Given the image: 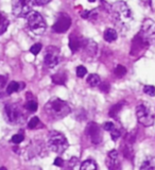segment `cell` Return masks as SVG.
Segmentation results:
<instances>
[{"mask_svg": "<svg viewBox=\"0 0 155 170\" xmlns=\"http://www.w3.org/2000/svg\"><path fill=\"white\" fill-rule=\"evenodd\" d=\"M48 145H49V148L53 152L63 153L68 148V141L62 133L57 132V131H52L49 134Z\"/></svg>", "mask_w": 155, "mask_h": 170, "instance_id": "obj_3", "label": "cell"}, {"mask_svg": "<svg viewBox=\"0 0 155 170\" xmlns=\"http://www.w3.org/2000/svg\"><path fill=\"white\" fill-rule=\"evenodd\" d=\"M108 158H113V160H117L118 158V152L116 151V150H112V151L108 153Z\"/></svg>", "mask_w": 155, "mask_h": 170, "instance_id": "obj_34", "label": "cell"}, {"mask_svg": "<svg viewBox=\"0 0 155 170\" xmlns=\"http://www.w3.org/2000/svg\"><path fill=\"white\" fill-rule=\"evenodd\" d=\"M19 88H20V86H19V83L18 82H15V81H13V82H11L10 84L8 85L6 92H8V94H13V92H18Z\"/></svg>", "mask_w": 155, "mask_h": 170, "instance_id": "obj_22", "label": "cell"}, {"mask_svg": "<svg viewBox=\"0 0 155 170\" xmlns=\"http://www.w3.org/2000/svg\"><path fill=\"white\" fill-rule=\"evenodd\" d=\"M9 25H10V23H9L8 18H6L5 16H3V15L0 13V35L3 34L4 32L6 31Z\"/></svg>", "mask_w": 155, "mask_h": 170, "instance_id": "obj_19", "label": "cell"}, {"mask_svg": "<svg viewBox=\"0 0 155 170\" xmlns=\"http://www.w3.org/2000/svg\"><path fill=\"white\" fill-rule=\"evenodd\" d=\"M118 37V34L117 32H116V30L114 29H106L104 32V40H106V42L108 43H112V42H115L116 40H117Z\"/></svg>", "mask_w": 155, "mask_h": 170, "instance_id": "obj_15", "label": "cell"}, {"mask_svg": "<svg viewBox=\"0 0 155 170\" xmlns=\"http://www.w3.org/2000/svg\"><path fill=\"white\" fill-rule=\"evenodd\" d=\"M101 90H102V92H108L109 90V84L108 83H103L102 85H101Z\"/></svg>", "mask_w": 155, "mask_h": 170, "instance_id": "obj_36", "label": "cell"}, {"mask_svg": "<svg viewBox=\"0 0 155 170\" xmlns=\"http://www.w3.org/2000/svg\"><path fill=\"white\" fill-rule=\"evenodd\" d=\"M63 160H62L61 158H55V161H54V165L55 166H62L63 165Z\"/></svg>", "mask_w": 155, "mask_h": 170, "instance_id": "obj_37", "label": "cell"}, {"mask_svg": "<svg viewBox=\"0 0 155 170\" xmlns=\"http://www.w3.org/2000/svg\"><path fill=\"white\" fill-rule=\"evenodd\" d=\"M115 74L117 77H120V78H121V77H123L124 75L126 74V68L122 65H118L117 67L115 68Z\"/></svg>", "mask_w": 155, "mask_h": 170, "instance_id": "obj_23", "label": "cell"}, {"mask_svg": "<svg viewBox=\"0 0 155 170\" xmlns=\"http://www.w3.org/2000/svg\"><path fill=\"white\" fill-rule=\"evenodd\" d=\"M107 166L111 170H120V165L119 163L117 162V160H113V158H107Z\"/></svg>", "mask_w": 155, "mask_h": 170, "instance_id": "obj_21", "label": "cell"}, {"mask_svg": "<svg viewBox=\"0 0 155 170\" xmlns=\"http://www.w3.org/2000/svg\"><path fill=\"white\" fill-rule=\"evenodd\" d=\"M40 50H42V45H40V44H35V45H33V46L31 47V49H30L31 53H32V54H34V55L38 54V53L40 52Z\"/></svg>", "mask_w": 155, "mask_h": 170, "instance_id": "obj_27", "label": "cell"}, {"mask_svg": "<svg viewBox=\"0 0 155 170\" xmlns=\"http://www.w3.org/2000/svg\"><path fill=\"white\" fill-rule=\"evenodd\" d=\"M138 35L146 43L149 45L151 44L153 40H155V21L152 19H145Z\"/></svg>", "mask_w": 155, "mask_h": 170, "instance_id": "obj_6", "label": "cell"}, {"mask_svg": "<svg viewBox=\"0 0 155 170\" xmlns=\"http://www.w3.org/2000/svg\"><path fill=\"white\" fill-rule=\"evenodd\" d=\"M70 26H71V18L67 14L62 13L53 26V31L57 33H65Z\"/></svg>", "mask_w": 155, "mask_h": 170, "instance_id": "obj_9", "label": "cell"}, {"mask_svg": "<svg viewBox=\"0 0 155 170\" xmlns=\"http://www.w3.org/2000/svg\"><path fill=\"white\" fill-rule=\"evenodd\" d=\"M28 27L36 35H40L45 32L47 26L44 17L38 12H31L27 16Z\"/></svg>", "mask_w": 155, "mask_h": 170, "instance_id": "obj_4", "label": "cell"}, {"mask_svg": "<svg viewBox=\"0 0 155 170\" xmlns=\"http://www.w3.org/2000/svg\"><path fill=\"white\" fill-rule=\"evenodd\" d=\"M51 0H34V3L37 5H45V4L49 3Z\"/></svg>", "mask_w": 155, "mask_h": 170, "instance_id": "obj_35", "label": "cell"}, {"mask_svg": "<svg viewBox=\"0 0 155 170\" xmlns=\"http://www.w3.org/2000/svg\"><path fill=\"white\" fill-rule=\"evenodd\" d=\"M88 1H89V2H95L96 0H88Z\"/></svg>", "mask_w": 155, "mask_h": 170, "instance_id": "obj_41", "label": "cell"}, {"mask_svg": "<svg viewBox=\"0 0 155 170\" xmlns=\"http://www.w3.org/2000/svg\"><path fill=\"white\" fill-rule=\"evenodd\" d=\"M86 134L90 137L91 141L94 144H99L101 141V133H100V128L97 123L90 122L86 128Z\"/></svg>", "mask_w": 155, "mask_h": 170, "instance_id": "obj_11", "label": "cell"}, {"mask_svg": "<svg viewBox=\"0 0 155 170\" xmlns=\"http://www.w3.org/2000/svg\"><path fill=\"white\" fill-rule=\"evenodd\" d=\"M103 128H104V130L106 131H113L114 129H115V127H114V123L113 122H105L104 126H103Z\"/></svg>", "mask_w": 155, "mask_h": 170, "instance_id": "obj_33", "label": "cell"}, {"mask_svg": "<svg viewBox=\"0 0 155 170\" xmlns=\"http://www.w3.org/2000/svg\"><path fill=\"white\" fill-rule=\"evenodd\" d=\"M84 40H80L78 36L72 34L69 38V48L71 49L72 52H77L80 48H82V44H83Z\"/></svg>", "mask_w": 155, "mask_h": 170, "instance_id": "obj_14", "label": "cell"}, {"mask_svg": "<svg viewBox=\"0 0 155 170\" xmlns=\"http://www.w3.org/2000/svg\"><path fill=\"white\" fill-rule=\"evenodd\" d=\"M100 82H101L100 77H99L98 75L92 74V75H89V76H88L87 83L90 86H92V87H95V86H98L99 84H100Z\"/></svg>", "mask_w": 155, "mask_h": 170, "instance_id": "obj_18", "label": "cell"}, {"mask_svg": "<svg viewBox=\"0 0 155 170\" xmlns=\"http://www.w3.org/2000/svg\"><path fill=\"white\" fill-rule=\"evenodd\" d=\"M132 149H131L130 146H124L123 147V154L126 155V158H131L132 156Z\"/></svg>", "mask_w": 155, "mask_h": 170, "instance_id": "obj_31", "label": "cell"}, {"mask_svg": "<svg viewBox=\"0 0 155 170\" xmlns=\"http://www.w3.org/2000/svg\"><path fill=\"white\" fill-rule=\"evenodd\" d=\"M120 109H121V104H117V105H115V106L112 107L111 112H109V115H111L112 117H115V116L117 115V113L120 111Z\"/></svg>", "mask_w": 155, "mask_h": 170, "instance_id": "obj_29", "label": "cell"}, {"mask_svg": "<svg viewBox=\"0 0 155 170\" xmlns=\"http://www.w3.org/2000/svg\"><path fill=\"white\" fill-rule=\"evenodd\" d=\"M140 170H155V158H149L141 164Z\"/></svg>", "mask_w": 155, "mask_h": 170, "instance_id": "obj_17", "label": "cell"}, {"mask_svg": "<svg viewBox=\"0 0 155 170\" xmlns=\"http://www.w3.org/2000/svg\"><path fill=\"white\" fill-rule=\"evenodd\" d=\"M60 62V51L57 47L49 46L46 49L44 57V63L47 67L53 68L59 64Z\"/></svg>", "mask_w": 155, "mask_h": 170, "instance_id": "obj_8", "label": "cell"}, {"mask_svg": "<svg viewBox=\"0 0 155 170\" xmlns=\"http://www.w3.org/2000/svg\"><path fill=\"white\" fill-rule=\"evenodd\" d=\"M23 135H21V134H15V135H13V137H12V141L14 144H20L21 141H23Z\"/></svg>", "mask_w": 155, "mask_h": 170, "instance_id": "obj_30", "label": "cell"}, {"mask_svg": "<svg viewBox=\"0 0 155 170\" xmlns=\"http://www.w3.org/2000/svg\"><path fill=\"white\" fill-rule=\"evenodd\" d=\"M136 116L138 121L145 127H151L154 123V116L152 115L149 107L146 105H139L136 109Z\"/></svg>", "mask_w": 155, "mask_h": 170, "instance_id": "obj_7", "label": "cell"}, {"mask_svg": "<svg viewBox=\"0 0 155 170\" xmlns=\"http://www.w3.org/2000/svg\"><path fill=\"white\" fill-rule=\"evenodd\" d=\"M87 74V69L84 66H78L77 67V76L79 78H83L85 75Z\"/></svg>", "mask_w": 155, "mask_h": 170, "instance_id": "obj_26", "label": "cell"}, {"mask_svg": "<svg viewBox=\"0 0 155 170\" xmlns=\"http://www.w3.org/2000/svg\"><path fill=\"white\" fill-rule=\"evenodd\" d=\"M52 81L55 84H65L66 82V76L65 74H62V72H57L54 76H52Z\"/></svg>", "mask_w": 155, "mask_h": 170, "instance_id": "obj_20", "label": "cell"}, {"mask_svg": "<svg viewBox=\"0 0 155 170\" xmlns=\"http://www.w3.org/2000/svg\"><path fill=\"white\" fill-rule=\"evenodd\" d=\"M82 48L90 57H94L97 52V44L90 40H84L83 44H82Z\"/></svg>", "mask_w": 155, "mask_h": 170, "instance_id": "obj_13", "label": "cell"}, {"mask_svg": "<svg viewBox=\"0 0 155 170\" xmlns=\"http://www.w3.org/2000/svg\"><path fill=\"white\" fill-rule=\"evenodd\" d=\"M45 109H46L47 114L55 119L64 118L70 113V106L68 105V103L57 98L51 99L46 104Z\"/></svg>", "mask_w": 155, "mask_h": 170, "instance_id": "obj_2", "label": "cell"}, {"mask_svg": "<svg viewBox=\"0 0 155 170\" xmlns=\"http://www.w3.org/2000/svg\"><path fill=\"white\" fill-rule=\"evenodd\" d=\"M0 170H6V168H5V167H1V168H0Z\"/></svg>", "mask_w": 155, "mask_h": 170, "instance_id": "obj_40", "label": "cell"}, {"mask_svg": "<svg viewBox=\"0 0 155 170\" xmlns=\"http://www.w3.org/2000/svg\"><path fill=\"white\" fill-rule=\"evenodd\" d=\"M38 123H40V119H38V117H33L29 122H28V127H29L30 129H34L37 127Z\"/></svg>", "mask_w": 155, "mask_h": 170, "instance_id": "obj_28", "label": "cell"}, {"mask_svg": "<svg viewBox=\"0 0 155 170\" xmlns=\"http://www.w3.org/2000/svg\"><path fill=\"white\" fill-rule=\"evenodd\" d=\"M80 170H98V166H97V163L95 161L87 160L82 163Z\"/></svg>", "mask_w": 155, "mask_h": 170, "instance_id": "obj_16", "label": "cell"}, {"mask_svg": "<svg viewBox=\"0 0 155 170\" xmlns=\"http://www.w3.org/2000/svg\"><path fill=\"white\" fill-rule=\"evenodd\" d=\"M34 0H12V11L16 17L28 16L32 12Z\"/></svg>", "mask_w": 155, "mask_h": 170, "instance_id": "obj_5", "label": "cell"}, {"mask_svg": "<svg viewBox=\"0 0 155 170\" xmlns=\"http://www.w3.org/2000/svg\"><path fill=\"white\" fill-rule=\"evenodd\" d=\"M143 92L149 96H155V87L152 85H146L143 87Z\"/></svg>", "mask_w": 155, "mask_h": 170, "instance_id": "obj_25", "label": "cell"}, {"mask_svg": "<svg viewBox=\"0 0 155 170\" xmlns=\"http://www.w3.org/2000/svg\"><path fill=\"white\" fill-rule=\"evenodd\" d=\"M112 15H113V18L115 20L116 25L120 30H126L130 28L133 16L130 8L126 2H115L112 6Z\"/></svg>", "mask_w": 155, "mask_h": 170, "instance_id": "obj_1", "label": "cell"}, {"mask_svg": "<svg viewBox=\"0 0 155 170\" xmlns=\"http://www.w3.org/2000/svg\"><path fill=\"white\" fill-rule=\"evenodd\" d=\"M82 17H83V18H89V17H90V12H89V11H84V12L82 13Z\"/></svg>", "mask_w": 155, "mask_h": 170, "instance_id": "obj_39", "label": "cell"}, {"mask_svg": "<svg viewBox=\"0 0 155 170\" xmlns=\"http://www.w3.org/2000/svg\"><path fill=\"white\" fill-rule=\"evenodd\" d=\"M149 46L148 43H146L143 38L140 37L139 35H137L136 37L134 38L133 40V45H132V54L133 55H137L140 51L145 50L147 47Z\"/></svg>", "mask_w": 155, "mask_h": 170, "instance_id": "obj_12", "label": "cell"}, {"mask_svg": "<svg viewBox=\"0 0 155 170\" xmlns=\"http://www.w3.org/2000/svg\"><path fill=\"white\" fill-rule=\"evenodd\" d=\"M4 85H5V78L0 76V89H2Z\"/></svg>", "mask_w": 155, "mask_h": 170, "instance_id": "obj_38", "label": "cell"}, {"mask_svg": "<svg viewBox=\"0 0 155 170\" xmlns=\"http://www.w3.org/2000/svg\"><path fill=\"white\" fill-rule=\"evenodd\" d=\"M37 103L35 102L34 100H30L27 102V104H26V109H28V111L30 112H35L36 109H37Z\"/></svg>", "mask_w": 155, "mask_h": 170, "instance_id": "obj_24", "label": "cell"}, {"mask_svg": "<svg viewBox=\"0 0 155 170\" xmlns=\"http://www.w3.org/2000/svg\"><path fill=\"white\" fill-rule=\"evenodd\" d=\"M120 131L119 130H116V129H114L113 131H112V138L114 139V141H117L118 138L120 137Z\"/></svg>", "mask_w": 155, "mask_h": 170, "instance_id": "obj_32", "label": "cell"}, {"mask_svg": "<svg viewBox=\"0 0 155 170\" xmlns=\"http://www.w3.org/2000/svg\"><path fill=\"white\" fill-rule=\"evenodd\" d=\"M5 115L8 117V120L12 123H17L20 122L23 118V115L21 113L20 109L17 105H6L5 106Z\"/></svg>", "mask_w": 155, "mask_h": 170, "instance_id": "obj_10", "label": "cell"}]
</instances>
